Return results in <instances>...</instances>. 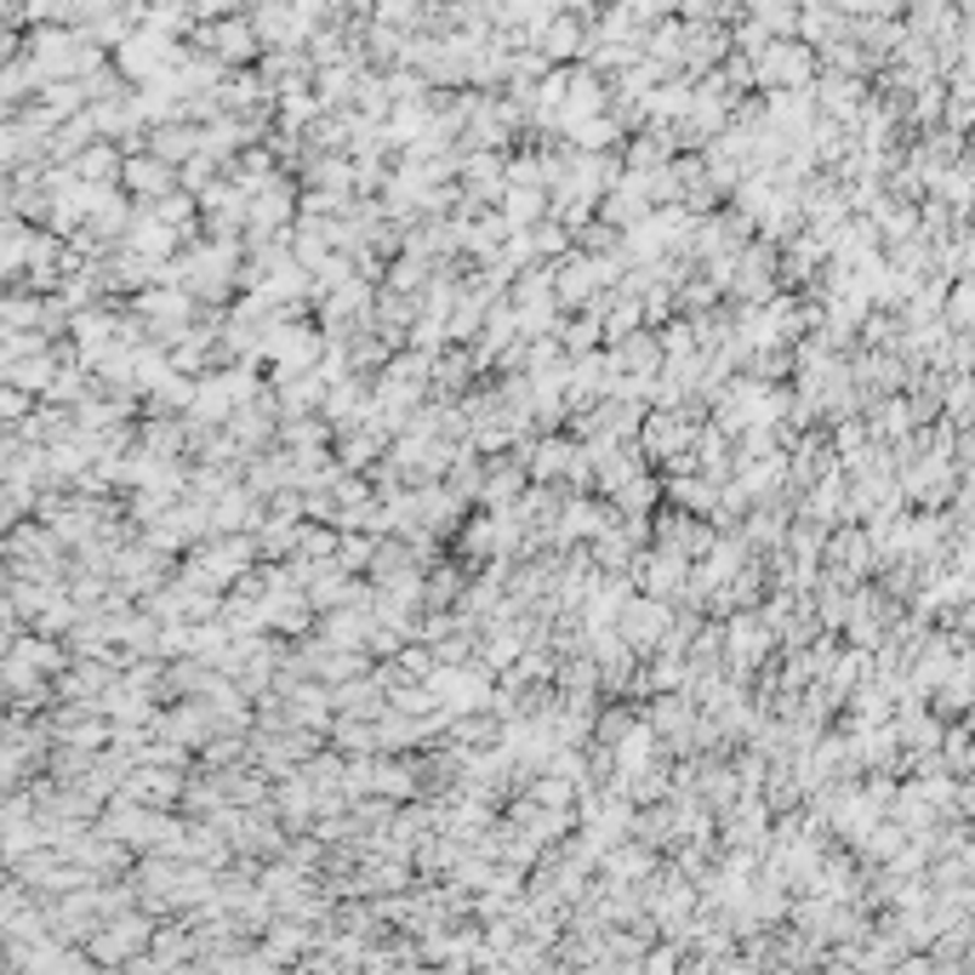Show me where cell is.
I'll return each instance as SVG.
<instances>
[{
    "instance_id": "obj_1",
    "label": "cell",
    "mask_w": 975,
    "mask_h": 975,
    "mask_svg": "<svg viewBox=\"0 0 975 975\" xmlns=\"http://www.w3.org/2000/svg\"><path fill=\"white\" fill-rule=\"evenodd\" d=\"M662 605H627V616H622V639L627 645H650L656 634H662Z\"/></svg>"
}]
</instances>
